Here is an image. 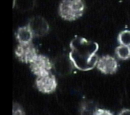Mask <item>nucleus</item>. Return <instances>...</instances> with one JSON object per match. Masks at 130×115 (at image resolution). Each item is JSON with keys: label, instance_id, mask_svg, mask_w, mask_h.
<instances>
[{"label": "nucleus", "instance_id": "nucleus-11", "mask_svg": "<svg viewBox=\"0 0 130 115\" xmlns=\"http://www.w3.org/2000/svg\"><path fill=\"white\" fill-rule=\"evenodd\" d=\"M115 53H116V56L121 60H126L130 58L129 46H118L115 50Z\"/></svg>", "mask_w": 130, "mask_h": 115}, {"label": "nucleus", "instance_id": "nucleus-15", "mask_svg": "<svg viewBox=\"0 0 130 115\" xmlns=\"http://www.w3.org/2000/svg\"><path fill=\"white\" fill-rule=\"evenodd\" d=\"M118 115H130V109H124L119 112V114Z\"/></svg>", "mask_w": 130, "mask_h": 115}, {"label": "nucleus", "instance_id": "nucleus-9", "mask_svg": "<svg viewBox=\"0 0 130 115\" xmlns=\"http://www.w3.org/2000/svg\"><path fill=\"white\" fill-rule=\"evenodd\" d=\"M16 38L20 44H27L31 42L33 35L28 26L19 28L16 32Z\"/></svg>", "mask_w": 130, "mask_h": 115}, {"label": "nucleus", "instance_id": "nucleus-5", "mask_svg": "<svg viewBox=\"0 0 130 115\" xmlns=\"http://www.w3.org/2000/svg\"><path fill=\"white\" fill-rule=\"evenodd\" d=\"M36 86L39 91L43 94H51L57 87L56 77L51 73L41 76H38L36 80Z\"/></svg>", "mask_w": 130, "mask_h": 115}, {"label": "nucleus", "instance_id": "nucleus-7", "mask_svg": "<svg viewBox=\"0 0 130 115\" xmlns=\"http://www.w3.org/2000/svg\"><path fill=\"white\" fill-rule=\"evenodd\" d=\"M97 68L103 74H115L118 69V63L115 58L110 55H105L99 58Z\"/></svg>", "mask_w": 130, "mask_h": 115}, {"label": "nucleus", "instance_id": "nucleus-8", "mask_svg": "<svg viewBox=\"0 0 130 115\" xmlns=\"http://www.w3.org/2000/svg\"><path fill=\"white\" fill-rule=\"evenodd\" d=\"M72 65L70 57L67 58L65 56L57 58L54 63L56 71L61 76H67L70 74L72 70Z\"/></svg>", "mask_w": 130, "mask_h": 115}, {"label": "nucleus", "instance_id": "nucleus-4", "mask_svg": "<svg viewBox=\"0 0 130 115\" xmlns=\"http://www.w3.org/2000/svg\"><path fill=\"white\" fill-rule=\"evenodd\" d=\"M15 55L19 60L25 63H31L38 55L32 42L19 44L15 50Z\"/></svg>", "mask_w": 130, "mask_h": 115}, {"label": "nucleus", "instance_id": "nucleus-1", "mask_svg": "<svg viewBox=\"0 0 130 115\" xmlns=\"http://www.w3.org/2000/svg\"><path fill=\"white\" fill-rule=\"evenodd\" d=\"M70 48L69 57L76 68L88 71L97 66L99 60L96 54L99 48L97 42L76 36L70 42Z\"/></svg>", "mask_w": 130, "mask_h": 115}, {"label": "nucleus", "instance_id": "nucleus-10", "mask_svg": "<svg viewBox=\"0 0 130 115\" xmlns=\"http://www.w3.org/2000/svg\"><path fill=\"white\" fill-rule=\"evenodd\" d=\"M98 109L97 104L93 101H84L80 104L79 114L80 115H95Z\"/></svg>", "mask_w": 130, "mask_h": 115}, {"label": "nucleus", "instance_id": "nucleus-6", "mask_svg": "<svg viewBox=\"0 0 130 115\" xmlns=\"http://www.w3.org/2000/svg\"><path fill=\"white\" fill-rule=\"evenodd\" d=\"M27 26L32 32V35L36 37L45 35L49 30L47 21L42 17H32L29 20Z\"/></svg>", "mask_w": 130, "mask_h": 115}, {"label": "nucleus", "instance_id": "nucleus-12", "mask_svg": "<svg viewBox=\"0 0 130 115\" xmlns=\"http://www.w3.org/2000/svg\"><path fill=\"white\" fill-rule=\"evenodd\" d=\"M118 42L121 45L130 46V30L121 31L118 36Z\"/></svg>", "mask_w": 130, "mask_h": 115}, {"label": "nucleus", "instance_id": "nucleus-2", "mask_svg": "<svg viewBox=\"0 0 130 115\" xmlns=\"http://www.w3.org/2000/svg\"><path fill=\"white\" fill-rule=\"evenodd\" d=\"M85 7L83 0H61L59 14L64 20L74 21L83 16Z\"/></svg>", "mask_w": 130, "mask_h": 115}, {"label": "nucleus", "instance_id": "nucleus-3", "mask_svg": "<svg viewBox=\"0 0 130 115\" xmlns=\"http://www.w3.org/2000/svg\"><path fill=\"white\" fill-rule=\"evenodd\" d=\"M32 72L37 76H41L50 74L54 65L50 59L43 55H38L36 60L30 63Z\"/></svg>", "mask_w": 130, "mask_h": 115}, {"label": "nucleus", "instance_id": "nucleus-13", "mask_svg": "<svg viewBox=\"0 0 130 115\" xmlns=\"http://www.w3.org/2000/svg\"><path fill=\"white\" fill-rule=\"evenodd\" d=\"M13 115H25L23 108L17 103L13 104Z\"/></svg>", "mask_w": 130, "mask_h": 115}, {"label": "nucleus", "instance_id": "nucleus-14", "mask_svg": "<svg viewBox=\"0 0 130 115\" xmlns=\"http://www.w3.org/2000/svg\"><path fill=\"white\" fill-rule=\"evenodd\" d=\"M95 115H113L111 111L108 109H98Z\"/></svg>", "mask_w": 130, "mask_h": 115}]
</instances>
